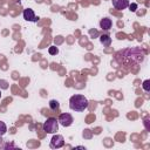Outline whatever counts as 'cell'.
<instances>
[{"mask_svg": "<svg viewBox=\"0 0 150 150\" xmlns=\"http://www.w3.org/2000/svg\"><path fill=\"white\" fill-rule=\"evenodd\" d=\"M142 87H143V89H144L145 91H150V80H145V81L143 82Z\"/></svg>", "mask_w": 150, "mask_h": 150, "instance_id": "12", "label": "cell"}, {"mask_svg": "<svg viewBox=\"0 0 150 150\" xmlns=\"http://www.w3.org/2000/svg\"><path fill=\"white\" fill-rule=\"evenodd\" d=\"M48 53H49L50 55H56V54L59 53V49H57V47H55V46H50V47L48 48Z\"/></svg>", "mask_w": 150, "mask_h": 150, "instance_id": "11", "label": "cell"}, {"mask_svg": "<svg viewBox=\"0 0 150 150\" xmlns=\"http://www.w3.org/2000/svg\"><path fill=\"white\" fill-rule=\"evenodd\" d=\"M50 148L52 149H59L64 145V138L62 135H54L50 139Z\"/></svg>", "mask_w": 150, "mask_h": 150, "instance_id": "4", "label": "cell"}, {"mask_svg": "<svg viewBox=\"0 0 150 150\" xmlns=\"http://www.w3.org/2000/svg\"><path fill=\"white\" fill-rule=\"evenodd\" d=\"M49 108L52 109V110H59V108H60V103L56 101V100H50L49 101Z\"/></svg>", "mask_w": 150, "mask_h": 150, "instance_id": "9", "label": "cell"}, {"mask_svg": "<svg viewBox=\"0 0 150 150\" xmlns=\"http://www.w3.org/2000/svg\"><path fill=\"white\" fill-rule=\"evenodd\" d=\"M57 122L59 124H61L62 127H70L73 124V116L68 112H63V114H60L59 118H57Z\"/></svg>", "mask_w": 150, "mask_h": 150, "instance_id": "3", "label": "cell"}, {"mask_svg": "<svg viewBox=\"0 0 150 150\" xmlns=\"http://www.w3.org/2000/svg\"><path fill=\"white\" fill-rule=\"evenodd\" d=\"M0 97H1V91H0Z\"/></svg>", "mask_w": 150, "mask_h": 150, "instance_id": "14", "label": "cell"}, {"mask_svg": "<svg viewBox=\"0 0 150 150\" xmlns=\"http://www.w3.org/2000/svg\"><path fill=\"white\" fill-rule=\"evenodd\" d=\"M100 41H101V43H102L103 46H105V47H108V46L111 45V38H110L108 34H102V35L100 36Z\"/></svg>", "mask_w": 150, "mask_h": 150, "instance_id": "8", "label": "cell"}, {"mask_svg": "<svg viewBox=\"0 0 150 150\" xmlns=\"http://www.w3.org/2000/svg\"><path fill=\"white\" fill-rule=\"evenodd\" d=\"M130 0H112V6L118 9V11H122V9H125L128 6H129V2Z\"/></svg>", "mask_w": 150, "mask_h": 150, "instance_id": "6", "label": "cell"}, {"mask_svg": "<svg viewBox=\"0 0 150 150\" xmlns=\"http://www.w3.org/2000/svg\"><path fill=\"white\" fill-rule=\"evenodd\" d=\"M100 27H101L103 30H109V29L112 27V20L109 19V18H103V19H101V21H100Z\"/></svg>", "mask_w": 150, "mask_h": 150, "instance_id": "7", "label": "cell"}, {"mask_svg": "<svg viewBox=\"0 0 150 150\" xmlns=\"http://www.w3.org/2000/svg\"><path fill=\"white\" fill-rule=\"evenodd\" d=\"M42 129L47 134H55L59 130V122L54 117H49L46 120V122L42 125Z\"/></svg>", "mask_w": 150, "mask_h": 150, "instance_id": "2", "label": "cell"}, {"mask_svg": "<svg viewBox=\"0 0 150 150\" xmlns=\"http://www.w3.org/2000/svg\"><path fill=\"white\" fill-rule=\"evenodd\" d=\"M129 8H130V11L131 12H135L136 9H137V4H129V6H128Z\"/></svg>", "mask_w": 150, "mask_h": 150, "instance_id": "13", "label": "cell"}, {"mask_svg": "<svg viewBox=\"0 0 150 150\" xmlns=\"http://www.w3.org/2000/svg\"><path fill=\"white\" fill-rule=\"evenodd\" d=\"M22 15H23V19H25L26 21H30V22L38 21V18H36V15H35V13H34V11H33L32 8H26V9L23 11Z\"/></svg>", "mask_w": 150, "mask_h": 150, "instance_id": "5", "label": "cell"}, {"mask_svg": "<svg viewBox=\"0 0 150 150\" xmlns=\"http://www.w3.org/2000/svg\"><path fill=\"white\" fill-rule=\"evenodd\" d=\"M88 100L84 95L75 94L69 98V108L74 111H84L88 108Z\"/></svg>", "mask_w": 150, "mask_h": 150, "instance_id": "1", "label": "cell"}, {"mask_svg": "<svg viewBox=\"0 0 150 150\" xmlns=\"http://www.w3.org/2000/svg\"><path fill=\"white\" fill-rule=\"evenodd\" d=\"M6 132H7V125L5 124V122L0 121V137L4 136Z\"/></svg>", "mask_w": 150, "mask_h": 150, "instance_id": "10", "label": "cell"}]
</instances>
